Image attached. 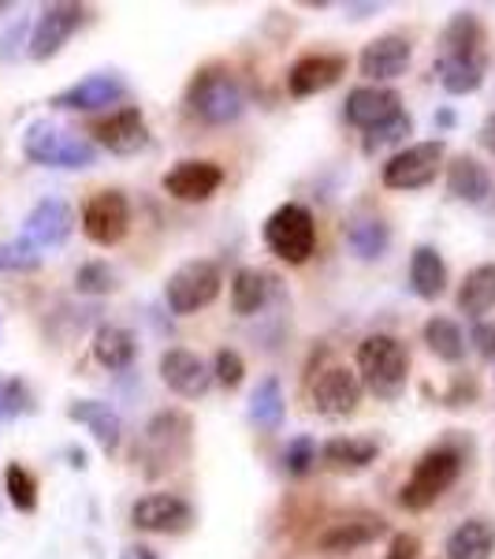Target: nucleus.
Wrapping results in <instances>:
<instances>
[{"label":"nucleus","instance_id":"f257e3e1","mask_svg":"<svg viewBox=\"0 0 495 559\" xmlns=\"http://www.w3.org/2000/svg\"><path fill=\"white\" fill-rule=\"evenodd\" d=\"M358 381L381 400H399L410 381V350L399 336L373 332L358 344Z\"/></svg>","mask_w":495,"mask_h":559},{"label":"nucleus","instance_id":"f03ea898","mask_svg":"<svg viewBox=\"0 0 495 559\" xmlns=\"http://www.w3.org/2000/svg\"><path fill=\"white\" fill-rule=\"evenodd\" d=\"M186 108L209 128H224V123H236L246 108V94H242L239 79L231 75L224 64H209L194 71L191 86H186Z\"/></svg>","mask_w":495,"mask_h":559},{"label":"nucleus","instance_id":"7ed1b4c3","mask_svg":"<svg viewBox=\"0 0 495 559\" xmlns=\"http://www.w3.org/2000/svg\"><path fill=\"white\" fill-rule=\"evenodd\" d=\"M458 474H462V455H458L455 448H447V444L428 448V452L413 463L407 485L399 489V508L428 511L432 503L458 481Z\"/></svg>","mask_w":495,"mask_h":559},{"label":"nucleus","instance_id":"20e7f679","mask_svg":"<svg viewBox=\"0 0 495 559\" xmlns=\"http://www.w3.org/2000/svg\"><path fill=\"white\" fill-rule=\"evenodd\" d=\"M26 160L41 168H89L97 160V146L83 134L60 131L49 120H34L23 134Z\"/></svg>","mask_w":495,"mask_h":559},{"label":"nucleus","instance_id":"39448f33","mask_svg":"<svg viewBox=\"0 0 495 559\" xmlns=\"http://www.w3.org/2000/svg\"><path fill=\"white\" fill-rule=\"evenodd\" d=\"M224 287V273L220 265L209 258H194V261H183L165 284V302L176 318H191V313L205 310V306L216 302Z\"/></svg>","mask_w":495,"mask_h":559},{"label":"nucleus","instance_id":"423d86ee","mask_svg":"<svg viewBox=\"0 0 495 559\" xmlns=\"http://www.w3.org/2000/svg\"><path fill=\"white\" fill-rule=\"evenodd\" d=\"M265 247L280 261H287V265L310 261V254L317 250V224H313V213L299 202L280 205V210L265 221Z\"/></svg>","mask_w":495,"mask_h":559},{"label":"nucleus","instance_id":"0eeeda50","mask_svg":"<svg viewBox=\"0 0 495 559\" xmlns=\"http://www.w3.org/2000/svg\"><path fill=\"white\" fill-rule=\"evenodd\" d=\"M191 432H194V426L183 411L153 414L146 432H142V452L134 459H142V463H157L153 466V474L172 471V466H179L186 455H191Z\"/></svg>","mask_w":495,"mask_h":559},{"label":"nucleus","instance_id":"6e6552de","mask_svg":"<svg viewBox=\"0 0 495 559\" xmlns=\"http://www.w3.org/2000/svg\"><path fill=\"white\" fill-rule=\"evenodd\" d=\"M444 157H447L444 139L413 142V146L399 150L388 165H384L381 179L388 191H421V187H428L439 168H444Z\"/></svg>","mask_w":495,"mask_h":559},{"label":"nucleus","instance_id":"1a4fd4ad","mask_svg":"<svg viewBox=\"0 0 495 559\" xmlns=\"http://www.w3.org/2000/svg\"><path fill=\"white\" fill-rule=\"evenodd\" d=\"M83 231L97 247H116L131 231V202L123 191H97L83 205Z\"/></svg>","mask_w":495,"mask_h":559},{"label":"nucleus","instance_id":"9d476101","mask_svg":"<svg viewBox=\"0 0 495 559\" xmlns=\"http://www.w3.org/2000/svg\"><path fill=\"white\" fill-rule=\"evenodd\" d=\"M86 20V8L83 4H68V0H60V4H45L41 15L34 20V31H31V60H52L60 49L68 45L71 34L83 26Z\"/></svg>","mask_w":495,"mask_h":559},{"label":"nucleus","instance_id":"9b49d317","mask_svg":"<svg viewBox=\"0 0 495 559\" xmlns=\"http://www.w3.org/2000/svg\"><path fill=\"white\" fill-rule=\"evenodd\" d=\"M362 381L358 373H350L347 366H328L324 373L313 381L310 388V400H313V411L324 414V418H350L362 403Z\"/></svg>","mask_w":495,"mask_h":559},{"label":"nucleus","instance_id":"f8f14e48","mask_svg":"<svg viewBox=\"0 0 495 559\" xmlns=\"http://www.w3.org/2000/svg\"><path fill=\"white\" fill-rule=\"evenodd\" d=\"M194 522V508L176 492H149L131 508V526L146 534H183Z\"/></svg>","mask_w":495,"mask_h":559},{"label":"nucleus","instance_id":"ddd939ff","mask_svg":"<svg viewBox=\"0 0 495 559\" xmlns=\"http://www.w3.org/2000/svg\"><path fill=\"white\" fill-rule=\"evenodd\" d=\"M94 134L108 153H116V157H134V153H142L149 146L146 116H142L134 105L116 108V112H108L105 120H97Z\"/></svg>","mask_w":495,"mask_h":559},{"label":"nucleus","instance_id":"4468645a","mask_svg":"<svg viewBox=\"0 0 495 559\" xmlns=\"http://www.w3.org/2000/svg\"><path fill=\"white\" fill-rule=\"evenodd\" d=\"M410 60H413V45L402 38V34H381V38H373L362 49L358 71H362L373 86H381V83H388V79L407 75Z\"/></svg>","mask_w":495,"mask_h":559},{"label":"nucleus","instance_id":"2eb2a0df","mask_svg":"<svg viewBox=\"0 0 495 559\" xmlns=\"http://www.w3.org/2000/svg\"><path fill=\"white\" fill-rule=\"evenodd\" d=\"M123 94H128V86H123L120 75H112V71H97V75H86L83 83L52 94L49 105L64 108V112H94V108H108V105L123 102Z\"/></svg>","mask_w":495,"mask_h":559},{"label":"nucleus","instance_id":"dca6fc26","mask_svg":"<svg viewBox=\"0 0 495 559\" xmlns=\"http://www.w3.org/2000/svg\"><path fill=\"white\" fill-rule=\"evenodd\" d=\"M347 75V57L339 52H310V57L294 60L291 71H287V90L291 97H313L324 94Z\"/></svg>","mask_w":495,"mask_h":559},{"label":"nucleus","instance_id":"f3484780","mask_svg":"<svg viewBox=\"0 0 495 559\" xmlns=\"http://www.w3.org/2000/svg\"><path fill=\"white\" fill-rule=\"evenodd\" d=\"M160 381L183 400H197L213 388V369L202 362V355L186 347H168L160 355Z\"/></svg>","mask_w":495,"mask_h":559},{"label":"nucleus","instance_id":"a211bd4d","mask_svg":"<svg viewBox=\"0 0 495 559\" xmlns=\"http://www.w3.org/2000/svg\"><path fill=\"white\" fill-rule=\"evenodd\" d=\"M71 228H75V213H71V205L64 202V198H41V202L26 213L23 239L34 242L38 250L60 247V242H68Z\"/></svg>","mask_w":495,"mask_h":559},{"label":"nucleus","instance_id":"6ab92c4d","mask_svg":"<svg viewBox=\"0 0 495 559\" xmlns=\"http://www.w3.org/2000/svg\"><path fill=\"white\" fill-rule=\"evenodd\" d=\"M343 112H347V123H354L358 131H373L376 123L402 112V97H399V90H391V86H373V83L354 86L347 94Z\"/></svg>","mask_w":495,"mask_h":559},{"label":"nucleus","instance_id":"aec40b11","mask_svg":"<svg viewBox=\"0 0 495 559\" xmlns=\"http://www.w3.org/2000/svg\"><path fill=\"white\" fill-rule=\"evenodd\" d=\"M224 183V168L213 160H179L165 176V191L176 202H209Z\"/></svg>","mask_w":495,"mask_h":559},{"label":"nucleus","instance_id":"412c9836","mask_svg":"<svg viewBox=\"0 0 495 559\" xmlns=\"http://www.w3.org/2000/svg\"><path fill=\"white\" fill-rule=\"evenodd\" d=\"M388 534V522L384 519H343V522H331L328 530L317 537V548L321 552H328V556H336V552H354V548H365V545H373L376 537H384Z\"/></svg>","mask_w":495,"mask_h":559},{"label":"nucleus","instance_id":"4be33fe9","mask_svg":"<svg viewBox=\"0 0 495 559\" xmlns=\"http://www.w3.org/2000/svg\"><path fill=\"white\" fill-rule=\"evenodd\" d=\"M68 418L71 421H79V426H86L89 432H94V440L105 448L108 455L120 448V440H123V421H120V414H116L108 403L101 400H75L68 407Z\"/></svg>","mask_w":495,"mask_h":559},{"label":"nucleus","instance_id":"5701e85b","mask_svg":"<svg viewBox=\"0 0 495 559\" xmlns=\"http://www.w3.org/2000/svg\"><path fill=\"white\" fill-rule=\"evenodd\" d=\"M447 559H492L495 556V522L466 519L444 540Z\"/></svg>","mask_w":495,"mask_h":559},{"label":"nucleus","instance_id":"b1692460","mask_svg":"<svg viewBox=\"0 0 495 559\" xmlns=\"http://www.w3.org/2000/svg\"><path fill=\"white\" fill-rule=\"evenodd\" d=\"M447 191L466 205H481L484 198L492 194L488 168H484L476 157H470V153H458L451 165H447Z\"/></svg>","mask_w":495,"mask_h":559},{"label":"nucleus","instance_id":"393cba45","mask_svg":"<svg viewBox=\"0 0 495 559\" xmlns=\"http://www.w3.org/2000/svg\"><path fill=\"white\" fill-rule=\"evenodd\" d=\"M455 302L473 321H484V313L495 310V261H484V265L466 273V280L458 284Z\"/></svg>","mask_w":495,"mask_h":559},{"label":"nucleus","instance_id":"a878e982","mask_svg":"<svg viewBox=\"0 0 495 559\" xmlns=\"http://www.w3.org/2000/svg\"><path fill=\"white\" fill-rule=\"evenodd\" d=\"M376 455H381V444H376L373 437H331L324 440L321 448V459L331 466V471H365V466L376 463Z\"/></svg>","mask_w":495,"mask_h":559},{"label":"nucleus","instance_id":"bb28decb","mask_svg":"<svg viewBox=\"0 0 495 559\" xmlns=\"http://www.w3.org/2000/svg\"><path fill=\"white\" fill-rule=\"evenodd\" d=\"M410 287L425 302H436L447 292V261L436 247H418L410 254Z\"/></svg>","mask_w":495,"mask_h":559},{"label":"nucleus","instance_id":"cd10ccee","mask_svg":"<svg viewBox=\"0 0 495 559\" xmlns=\"http://www.w3.org/2000/svg\"><path fill=\"white\" fill-rule=\"evenodd\" d=\"M484 68H488L484 57H451V52H444V57L436 60V79L447 94L466 97V94H476V90H481Z\"/></svg>","mask_w":495,"mask_h":559},{"label":"nucleus","instance_id":"c85d7f7f","mask_svg":"<svg viewBox=\"0 0 495 559\" xmlns=\"http://www.w3.org/2000/svg\"><path fill=\"white\" fill-rule=\"evenodd\" d=\"M268 292H273V276L265 269L242 265L236 276H231V310L239 318H254L261 306L268 302Z\"/></svg>","mask_w":495,"mask_h":559},{"label":"nucleus","instance_id":"c756f323","mask_svg":"<svg viewBox=\"0 0 495 559\" xmlns=\"http://www.w3.org/2000/svg\"><path fill=\"white\" fill-rule=\"evenodd\" d=\"M94 358L105 369H128L138 355V340H134L131 329H120V324H101L94 332Z\"/></svg>","mask_w":495,"mask_h":559},{"label":"nucleus","instance_id":"7c9ffc66","mask_svg":"<svg viewBox=\"0 0 495 559\" xmlns=\"http://www.w3.org/2000/svg\"><path fill=\"white\" fill-rule=\"evenodd\" d=\"M484 26L473 12H455L451 23L444 26V52L451 57H484Z\"/></svg>","mask_w":495,"mask_h":559},{"label":"nucleus","instance_id":"2f4dec72","mask_svg":"<svg viewBox=\"0 0 495 559\" xmlns=\"http://www.w3.org/2000/svg\"><path fill=\"white\" fill-rule=\"evenodd\" d=\"M283 411H287V403H283V388L276 377H265L257 388H254V395H250V418H254V426H261L265 432H276L283 426Z\"/></svg>","mask_w":495,"mask_h":559},{"label":"nucleus","instance_id":"473e14b6","mask_svg":"<svg viewBox=\"0 0 495 559\" xmlns=\"http://www.w3.org/2000/svg\"><path fill=\"white\" fill-rule=\"evenodd\" d=\"M425 344L439 362L458 366L466 358V336L451 318H428L425 321Z\"/></svg>","mask_w":495,"mask_h":559},{"label":"nucleus","instance_id":"72a5a7b5","mask_svg":"<svg viewBox=\"0 0 495 559\" xmlns=\"http://www.w3.org/2000/svg\"><path fill=\"white\" fill-rule=\"evenodd\" d=\"M347 242H350V250H354V254L362 258V261H376V258H384V250H388L391 231H388V224H384V221L369 216V221L350 224Z\"/></svg>","mask_w":495,"mask_h":559},{"label":"nucleus","instance_id":"f704fd0d","mask_svg":"<svg viewBox=\"0 0 495 559\" xmlns=\"http://www.w3.org/2000/svg\"><path fill=\"white\" fill-rule=\"evenodd\" d=\"M4 492H8V500H12V508L23 511V515H31V511L38 508V477L20 463H8Z\"/></svg>","mask_w":495,"mask_h":559},{"label":"nucleus","instance_id":"c9c22d12","mask_svg":"<svg viewBox=\"0 0 495 559\" xmlns=\"http://www.w3.org/2000/svg\"><path fill=\"white\" fill-rule=\"evenodd\" d=\"M410 131H413V116L410 112H395L391 120H384V123H376L373 131H365L362 150L369 153V157H373V153L391 150V146H399V142H407Z\"/></svg>","mask_w":495,"mask_h":559},{"label":"nucleus","instance_id":"e433bc0d","mask_svg":"<svg viewBox=\"0 0 495 559\" xmlns=\"http://www.w3.org/2000/svg\"><path fill=\"white\" fill-rule=\"evenodd\" d=\"M34 269H41V250L34 242H0V273H34Z\"/></svg>","mask_w":495,"mask_h":559},{"label":"nucleus","instance_id":"4c0bfd02","mask_svg":"<svg viewBox=\"0 0 495 559\" xmlns=\"http://www.w3.org/2000/svg\"><path fill=\"white\" fill-rule=\"evenodd\" d=\"M75 292H83V295H112L116 292V273L108 269V261H86V265H79Z\"/></svg>","mask_w":495,"mask_h":559},{"label":"nucleus","instance_id":"58836bf2","mask_svg":"<svg viewBox=\"0 0 495 559\" xmlns=\"http://www.w3.org/2000/svg\"><path fill=\"white\" fill-rule=\"evenodd\" d=\"M283 466H287V474H291V477H305V474H310L313 466H317V440L305 437V432H299V437L287 444Z\"/></svg>","mask_w":495,"mask_h":559},{"label":"nucleus","instance_id":"ea45409f","mask_svg":"<svg viewBox=\"0 0 495 559\" xmlns=\"http://www.w3.org/2000/svg\"><path fill=\"white\" fill-rule=\"evenodd\" d=\"M34 411V395L31 388H26L23 381H0V421H12L20 418V414H31Z\"/></svg>","mask_w":495,"mask_h":559},{"label":"nucleus","instance_id":"a19ab883","mask_svg":"<svg viewBox=\"0 0 495 559\" xmlns=\"http://www.w3.org/2000/svg\"><path fill=\"white\" fill-rule=\"evenodd\" d=\"M242 377H246V362H242L239 350H231V347L216 350V358H213V381L231 392V388L242 384Z\"/></svg>","mask_w":495,"mask_h":559},{"label":"nucleus","instance_id":"79ce46f5","mask_svg":"<svg viewBox=\"0 0 495 559\" xmlns=\"http://www.w3.org/2000/svg\"><path fill=\"white\" fill-rule=\"evenodd\" d=\"M470 344L481 350L484 358L495 362V321H476L473 332H470Z\"/></svg>","mask_w":495,"mask_h":559},{"label":"nucleus","instance_id":"37998d69","mask_svg":"<svg viewBox=\"0 0 495 559\" xmlns=\"http://www.w3.org/2000/svg\"><path fill=\"white\" fill-rule=\"evenodd\" d=\"M384 559H421V540L413 534H395Z\"/></svg>","mask_w":495,"mask_h":559},{"label":"nucleus","instance_id":"c03bdc74","mask_svg":"<svg viewBox=\"0 0 495 559\" xmlns=\"http://www.w3.org/2000/svg\"><path fill=\"white\" fill-rule=\"evenodd\" d=\"M476 395V384L473 381H455V388H451V395H447V407H466Z\"/></svg>","mask_w":495,"mask_h":559},{"label":"nucleus","instance_id":"a18cd8bd","mask_svg":"<svg viewBox=\"0 0 495 559\" xmlns=\"http://www.w3.org/2000/svg\"><path fill=\"white\" fill-rule=\"evenodd\" d=\"M120 559H157V552H153L149 545H131V548H123Z\"/></svg>","mask_w":495,"mask_h":559},{"label":"nucleus","instance_id":"49530a36","mask_svg":"<svg viewBox=\"0 0 495 559\" xmlns=\"http://www.w3.org/2000/svg\"><path fill=\"white\" fill-rule=\"evenodd\" d=\"M481 146L495 150V116H488V120H484V128H481Z\"/></svg>","mask_w":495,"mask_h":559}]
</instances>
